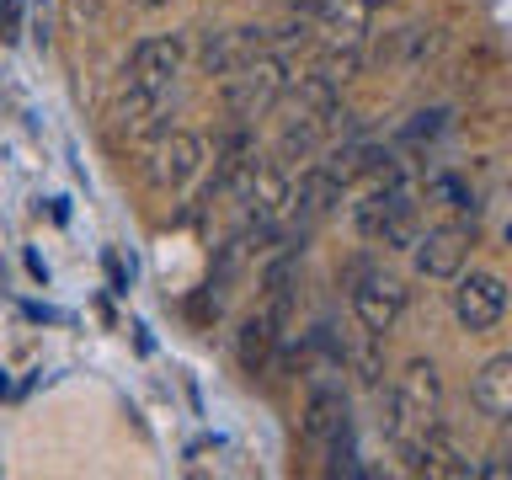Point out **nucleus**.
<instances>
[{
	"mask_svg": "<svg viewBox=\"0 0 512 480\" xmlns=\"http://www.w3.org/2000/svg\"><path fill=\"white\" fill-rule=\"evenodd\" d=\"M352 224H358L363 240H374V246H400V251H411V240L422 235V230H416L411 187L400 182V176H390V171H384V187H374V192H363V198H358Z\"/></svg>",
	"mask_w": 512,
	"mask_h": 480,
	"instance_id": "obj_1",
	"label": "nucleus"
},
{
	"mask_svg": "<svg viewBox=\"0 0 512 480\" xmlns=\"http://www.w3.org/2000/svg\"><path fill=\"white\" fill-rule=\"evenodd\" d=\"M288 86H294V75H288V59L272 54V48H262V54H256L251 64H240L235 75H224V107H230L240 123L267 118V112L288 96Z\"/></svg>",
	"mask_w": 512,
	"mask_h": 480,
	"instance_id": "obj_2",
	"label": "nucleus"
},
{
	"mask_svg": "<svg viewBox=\"0 0 512 480\" xmlns=\"http://www.w3.org/2000/svg\"><path fill=\"white\" fill-rule=\"evenodd\" d=\"M390 395H395V416H400V438L432 427V422H438V411H443V374H438V363H427V358L406 363V374H400V384Z\"/></svg>",
	"mask_w": 512,
	"mask_h": 480,
	"instance_id": "obj_3",
	"label": "nucleus"
},
{
	"mask_svg": "<svg viewBox=\"0 0 512 480\" xmlns=\"http://www.w3.org/2000/svg\"><path fill=\"white\" fill-rule=\"evenodd\" d=\"M288 310H294V299L288 294H262V304L240 320V336H235V358L246 374H262L267 358L278 352L283 342V326H288Z\"/></svg>",
	"mask_w": 512,
	"mask_h": 480,
	"instance_id": "obj_4",
	"label": "nucleus"
},
{
	"mask_svg": "<svg viewBox=\"0 0 512 480\" xmlns=\"http://www.w3.org/2000/svg\"><path fill=\"white\" fill-rule=\"evenodd\" d=\"M208 160V144L198 134H187V128H176V134H160L150 160H144V182H150L155 192H182L192 176L203 171Z\"/></svg>",
	"mask_w": 512,
	"mask_h": 480,
	"instance_id": "obj_5",
	"label": "nucleus"
},
{
	"mask_svg": "<svg viewBox=\"0 0 512 480\" xmlns=\"http://www.w3.org/2000/svg\"><path fill=\"white\" fill-rule=\"evenodd\" d=\"M352 315L374 336L395 331V320L406 315V283L390 278V272H358L352 278Z\"/></svg>",
	"mask_w": 512,
	"mask_h": 480,
	"instance_id": "obj_6",
	"label": "nucleus"
},
{
	"mask_svg": "<svg viewBox=\"0 0 512 480\" xmlns=\"http://www.w3.org/2000/svg\"><path fill=\"white\" fill-rule=\"evenodd\" d=\"M454 315L464 331H496L507 315V283L496 272H459L454 278Z\"/></svg>",
	"mask_w": 512,
	"mask_h": 480,
	"instance_id": "obj_7",
	"label": "nucleus"
},
{
	"mask_svg": "<svg viewBox=\"0 0 512 480\" xmlns=\"http://www.w3.org/2000/svg\"><path fill=\"white\" fill-rule=\"evenodd\" d=\"M267 48V27H203L198 38V70L203 75H235Z\"/></svg>",
	"mask_w": 512,
	"mask_h": 480,
	"instance_id": "obj_8",
	"label": "nucleus"
},
{
	"mask_svg": "<svg viewBox=\"0 0 512 480\" xmlns=\"http://www.w3.org/2000/svg\"><path fill=\"white\" fill-rule=\"evenodd\" d=\"M411 262L422 278H459L464 262H470V230L464 224H438V230H427V235H416L411 240Z\"/></svg>",
	"mask_w": 512,
	"mask_h": 480,
	"instance_id": "obj_9",
	"label": "nucleus"
},
{
	"mask_svg": "<svg viewBox=\"0 0 512 480\" xmlns=\"http://www.w3.org/2000/svg\"><path fill=\"white\" fill-rule=\"evenodd\" d=\"M187 43L182 38H139L134 54H128V86L139 91H171L176 75H182Z\"/></svg>",
	"mask_w": 512,
	"mask_h": 480,
	"instance_id": "obj_10",
	"label": "nucleus"
},
{
	"mask_svg": "<svg viewBox=\"0 0 512 480\" xmlns=\"http://www.w3.org/2000/svg\"><path fill=\"white\" fill-rule=\"evenodd\" d=\"M342 203V182L326 171V166H304L299 182H288V214L299 224V235H310L320 219H331V208Z\"/></svg>",
	"mask_w": 512,
	"mask_h": 480,
	"instance_id": "obj_11",
	"label": "nucleus"
},
{
	"mask_svg": "<svg viewBox=\"0 0 512 480\" xmlns=\"http://www.w3.org/2000/svg\"><path fill=\"white\" fill-rule=\"evenodd\" d=\"M368 0H326L310 22H320V48H363L368 43Z\"/></svg>",
	"mask_w": 512,
	"mask_h": 480,
	"instance_id": "obj_12",
	"label": "nucleus"
},
{
	"mask_svg": "<svg viewBox=\"0 0 512 480\" xmlns=\"http://www.w3.org/2000/svg\"><path fill=\"white\" fill-rule=\"evenodd\" d=\"M256 160H262V155H256V134L246 123H235L230 134L214 144V187H208V198H214V192H235Z\"/></svg>",
	"mask_w": 512,
	"mask_h": 480,
	"instance_id": "obj_13",
	"label": "nucleus"
},
{
	"mask_svg": "<svg viewBox=\"0 0 512 480\" xmlns=\"http://www.w3.org/2000/svg\"><path fill=\"white\" fill-rule=\"evenodd\" d=\"M470 400L480 406V416H491V422H512V352H496V358L480 363V374L470 384Z\"/></svg>",
	"mask_w": 512,
	"mask_h": 480,
	"instance_id": "obj_14",
	"label": "nucleus"
},
{
	"mask_svg": "<svg viewBox=\"0 0 512 480\" xmlns=\"http://www.w3.org/2000/svg\"><path fill=\"white\" fill-rule=\"evenodd\" d=\"M166 102H171V91H139V86H123L118 107H112V118H118V128H123L128 139H139V134H160Z\"/></svg>",
	"mask_w": 512,
	"mask_h": 480,
	"instance_id": "obj_15",
	"label": "nucleus"
},
{
	"mask_svg": "<svg viewBox=\"0 0 512 480\" xmlns=\"http://www.w3.org/2000/svg\"><path fill=\"white\" fill-rule=\"evenodd\" d=\"M331 139V118H315V112H294L278 134V166H294V160H315L320 144Z\"/></svg>",
	"mask_w": 512,
	"mask_h": 480,
	"instance_id": "obj_16",
	"label": "nucleus"
},
{
	"mask_svg": "<svg viewBox=\"0 0 512 480\" xmlns=\"http://www.w3.org/2000/svg\"><path fill=\"white\" fill-rule=\"evenodd\" d=\"M347 427V400L336 384H315L310 390V406H304V438L310 443H331L336 432Z\"/></svg>",
	"mask_w": 512,
	"mask_h": 480,
	"instance_id": "obj_17",
	"label": "nucleus"
},
{
	"mask_svg": "<svg viewBox=\"0 0 512 480\" xmlns=\"http://www.w3.org/2000/svg\"><path fill=\"white\" fill-rule=\"evenodd\" d=\"M336 182H358V176H374V171H390V150H379V144H363V139H352L342 144V150H331V160H320Z\"/></svg>",
	"mask_w": 512,
	"mask_h": 480,
	"instance_id": "obj_18",
	"label": "nucleus"
},
{
	"mask_svg": "<svg viewBox=\"0 0 512 480\" xmlns=\"http://www.w3.org/2000/svg\"><path fill=\"white\" fill-rule=\"evenodd\" d=\"M288 91H294V112H315V118H331V112L342 107V86H336V80H326L320 70L299 75V86H288Z\"/></svg>",
	"mask_w": 512,
	"mask_h": 480,
	"instance_id": "obj_19",
	"label": "nucleus"
},
{
	"mask_svg": "<svg viewBox=\"0 0 512 480\" xmlns=\"http://www.w3.org/2000/svg\"><path fill=\"white\" fill-rule=\"evenodd\" d=\"M432 48H438V32H432V27H400L395 32V59L406 64V70H411V64H422Z\"/></svg>",
	"mask_w": 512,
	"mask_h": 480,
	"instance_id": "obj_20",
	"label": "nucleus"
},
{
	"mask_svg": "<svg viewBox=\"0 0 512 480\" xmlns=\"http://www.w3.org/2000/svg\"><path fill=\"white\" fill-rule=\"evenodd\" d=\"M315 70L326 80H336V86H347V80H358V70H363V48H326Z\"/></svg>",
	"mask_w": 512,
	"mask_h": 480,
	"instance_id": "obj_21",
	"label": "nucleus"
},
{
	"mask_svg": "<svg viewBox=\"0 0 512 480\" xmlns=\"http://www.w3.org/2000/svg\"><path fill=\"white\" fill-rule=\"evenodd\" d=\"M427 198L438 208H470V192H464L459 176H427Z\"/></svg>",
	"mask_w": 512,
	"mask_h": 480,
	"instance_id": "obj_22",
	"label": "nucleus"
},
{
	"mask_svg": "<svg viewBox=\"0 0 512 480\" xmlns=\"http://www.w3.org/2000/svg\"><path fill=\"white\" fill-rule=\"evenodd\" d=\"M22 11H27V0H6V6H0V38L6 43L22 38Z\"/></svg>",
	"mask_w": 512,
	"mask_h": 480,
	"instance_id": "obj_23",
	"label": "nucleus"
},
{
	"mask_svg": "<svg viewBox=\"0 0 512 480\" xmlns=\"http://www.w3.org/2000/svg\"><path fill=\"white\" fill-rule=\"evenodd\" d=\"M502 427H507V438L496 448V464H480V475H512V422H502Z\"/></svg>",
	"mask_w": 512,
	"mask_h": 480,
	"instance_id": "obj_24",
	"label": "nucleus"
},
{
	"mask_svg": "<svg viewBox=\"0 0 512 480\" xmlns=\"http://www.w3.org/2000/svg\"><path fill=\"white\" fill-rule=\"evenodd\" d=\"M422 123H411V139H427V134H438L443 128V112H416Z\"/></svg>",
	"mask_w": 512,
	"mask_h": 480,
	"instance_id": "obj_25",
	"label": "nucleus"
},
{
	"mask_svg": "<svg viewBox=\"0 0 512 480\" xmlns=\"http://www.w3.org/2000/svg\"><path fill=\"white\" fill-rule=\"evenodd\" d=\"M283 6L294 11V16H315L320 6H326V0H283Z\"/></svg>",
	"mask_w": 512,
	"mask_h": 480,
	"instance_id": "obj_26",
	"label": "nucleus"
},
{
	"mask_svg": "<svg viewBox=\"0 0 512 480\" xmlns=\"http://www.w3.org/2000/svg\"><path fill=\"white\" fill-rule=\"evenodd\" d=\"M107 272H112V288L123 294V288H128V272H123V262H118V256H107Z\"/></svg>",
	"mask_w": 512,
	"mask_h": 480,
	"instance_id": "obj_27",
	"label": "nucleus"
},
{
	"mask_svg": "<svg viewBox=\"0 0 512 480\" xmlns=\"http://www.w3.org/2000/svg\"><path fill=\"white\" fill-rule=\"evenodd\" d=\"M128 6H134V11H166L171 0H128Z\"/></svg>",
	"mask_w": 512,
	"mask_h": 480,
	"instance_id": "obj_28",
	"label": "nucleus"
},
{
	"mask_svg": "<svg viewBox=\"0 0 512 480\" xmlns=\"http://www.w3.org/2000/svg\"><path fill=\"white\" fill-rule=\"evenodd\" d=\"M368 6H374V11H379V6H400V0H368Z\"/></svg>",
	"mask_w": 512,
	"mask_h": 480,
	"instance_id": "obj_29",
	"label": "nucleus"
}]
</instances>
